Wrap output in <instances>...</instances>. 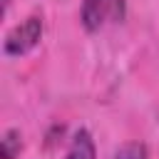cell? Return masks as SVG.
<instances>
[{
	"label": "cell",
	"mask_w": 159,
	"mask_h": 159,
	"mask_svg": "<svg viewBox=\"0 0 159 159\" xmlns=\"http://www.w3.org/2000/svg\"><path fill=\"white\" fill-rule=\"evenodd\" d=\"M147 147L142 142H127L114 152V159H147Z\"/></svg>",
	"instance_id": "5"
},
{
	"label": "cell",
	"mask_w": 159,
	"mask_h": 159,
	"mask_svg": "<svg viewBox=\"0 0 159 159\" xmlns=\"http://www.w3.org/2000/svg\"><path fill=\"white\" fill-rule=\"evenodd\" d=\"M0 152H2V159H17V154L22 152V137L17 129H7L0 139Z\"/></svg>",
	"instance_id": "4"
},
{
	"label": "cell",
	"mask_w": 159,
	"mask_h": 159,
	"mask_svg": "<svg viewBox=\"0 0 159 159\" xmlns=\"http://www.w3.org/2000/svg\"><path fill=\"white\" fill-rule=\"evenodd\" d=\"M42 37V20L37 15H30L27 20H22L20 25H15L7 35H5V42H2V50L5 55L10 57H20L25 52H30Z\"/></svg>",
	"instance_id": "1"
},
{
	"label": "cell",
	"mask_w": 159,
	"mask_h": 159,
	"mask_svg": "<svg viewBox=\"0 0 159 159\" xmlns=\"http://www.w3.org/2000/svg\"><path fill=\"white\" fill-rule=\"evenodd\" d=\"M117 5H122L119 0H84L82 2V25L87 32L99 30L112 15H117Z\"/></svg>",
	"instance_id": "2"
},
{
	"label": "cell",
	"mask_w": 159,
	"mask_h": 159,
	"mask_svg": "<svg viewBox=\"0 0 159 159\" xmlns=\"http://www.w3.org/2000/svg\"><path fill=\"white\" fill-rule=\"evenodd\" d=\"M65 159H97V149H94L92 134H89L87 129L75 132L72 144H70V149H67V157H65Z\"/></svg>",
	"instance_id": "3"
},
{
	"label": "cell",
	"mask_w": 159,
	"mask_h": 159,
	"mask_svg": "<svg viewBox=\"0 0 159 159\" xmlns=\"http://www.w3.org/2000/svg\"><path fill=\"white\" fill-rule=\"evenodd\" d=\"M10 7V0H2V10H7Z\"/></svg>",
	"instance_id": "6"
}]
</instances>
